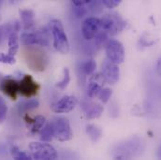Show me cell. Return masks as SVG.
Instances as JSON below:
<instances>
[{
	"label": "cell",
	"instance_id": "6da1fadb",
	"mask_svg": "<svg viewBox=\"0 0 161 160\" xmlns=\"http://www.w3.org/2000/svg\"><path fill=\"white\" fill-rule=\"evenodd\" d=\"M49 30L53 36L54 49L62 54H68L70 51V45L62 22L58 19L52 20L49 23Z\"/></svg>",
	"mask_w": 161,
	"mask_h": 160
},
{
	"label": "cell",
	"instance_id": "7a4b0ae2",
	"mask_svg": "<svg viewBox=\"0 0 161 160\" xmlns=\"http://www.w3.org/2000/svg\"><path fill=\"white\" fill-rule=\"evenodd\" d=\"M101 31L106 33L109 37L115 36L126 27V22L117 12H109L100 18Z\"/></svg>",
	"mask_w": 161,
	"mask_h": 160
},
{
	"label": "cell",
	"instance_id": "3957f363",
	"mask_svg": "<svg viewBox=\"0 0 161 160\" xmlns=\"http://www.w3.org/2000/svg\"><path fill=\"white\" fill-rule=\"evenodd\" d=\"M34 160H57L58 154L55 148L47 142L33 141L28 146Z\"/></svg>",
	"mask_w": 161,
	"mask_h": 160
},
{
	"label": "cell",
	"instance_id": "277c9868",
	"mask_svg": "<svg viewBox=\"0 0 161 160\" xmlns=\"http://www.w3.org/2000/svg\"><path fill=\"white\" fill-rule=\"evenodd\" d=\"M53 129V137L59 141H69L73 138V132L69 121L63 116H56L51 120Z\"/></svg>",
	"mask_w": 161,
	"mask_h": 160
},
{
	"label": "cell",
	"instance_id": "5b68a950",
	"mask_svg": "<svg viewBox=\"0 0 161 160\" xmlns=\"http://www.w3.org/2000/svg\"><path fill=\"white\" fill-rule=\"evenodd\" d=\"M50 30L43 27L36 31H25L21 35V42L25 46H48L50 43Z\"/></svg>",
	"mask_w": 161,
	"mask_h": 160
},
{
	"label": "cell",
	"instance_id": "8992f818",
	"mask_svg": "<svg viewBox=\"0 0 161 160\" xmlns=\"http://www.w3.org/2000/svg\"><path fill=\"white\" fill-rule=\"evenodd\" d=\"M105 52L107 59L113 63L119 65L125 59V49L123 44L115 39H110L105 45Z\"/></svg>",
	"mask_w": 161,
	"mask_h": 160
},
{
	"label": "cell",
	"instance_id": "52a82bcc",
	"mask_svg": "<svg viewBox=\"0 0 161 160\" xmlns=\"http://www.w3.org/2000/svg\"><path fill=\"white\" fill-rule=\"evenodd\" d=\"M143 151H144L143 141L141 139L135 137L120 145L118 147L117 154H123L131 158H134L136 157L141 156L143 153Z\"/></svg>",
	"mask_w": 161,
	"mask_h": 160
},
{
	"label": "cell",
	"instance_id": "ba28073f",
	"mask_svg": "<svg viewBox=\"0 0 161 160\" xmlns=\"http://www.w3.org/2000/svg\"><path fill=\"white\" fill-rule=\"evenodd\" d=\"M101 31L100 19L97 17H87L81 25V34L86 40L96 39Z\"/></svg>",
	"mask_w": 161,
	"mask_h": 160
},
{
	"label": "cell",
	"instance_id": "9c48e42d",
	"mask_svg": "<svg viewBox=\"0 0 161 160\" xmlns=\"http://www.w3.org/2000/svg\"><path fill=\"white\" fill-rule=\"evenodd\" d=\"M78 104V99L74 96H64L60 99L54 101L51 105V109L55 113H67L75 109Z\"/></svg>",
	"mask_w": 161,
	"mask_h": 160
},
{
	"label": "cell",
	"instance_id": "30bf717a",
	"mask_svg": "<svg viewBox=\"0 0 161 160\" xmlns=\"http://www.w3.org/2000/svg\"><path fill=\"white\" fill-rule=\"evenodd\" d=\"M101 74L106 82L110 84H115L120 78V69L118 65L106 58L101 64Z\"/></svg>",
	"mask_w": 161,
	"mask_h": 160
},
{
	"label": "cell",
	"instance_id": "8fae6325",
	"mask_svg": "<svg viewBox=\"0 0 161 160\" xmlns=\"http://www.w3.org/2000/svg\"><path fill=\"white\" fill-rule=\"evenodd\" d=\"M40 87V84L31 75H25L22 80H19V94L28 98L37 95Z\"/></svg>",
	"mask_w": 161,
	"mask_h": 160
},
{
	"label": "cell",
	"instance_id": "7c38bea8",
	"mask_svg": "<svg viewBox=\"0 0 161 160\" xmlns=\"http://www.w3.org/2000/svg\"><path fill=\"white\" fill-rule=\"evenodd\" d=\"M106 80L102 76L101 72H96L90 76L87 86V96L90 98L97 97L100 91L104 88Z\"/></svg>",
	"mask_w": 161,
	"mask_h": 160
},
{
	"label": "cell",
	"instance_id": "4fadbf2b",
	"mask_svg": "<svg viewBox=\"0 0 161 160\" xmlns=\"http://www.w3.org/2000/svg\"><path fill=\"white\" fill-rule=\"evenodd\" d=\"M0 90L11 100H16L19 94V80L8 76L1 80Z\"/></svg>",
	"mask_w": 161,
	"mask_h": 160
},
{
	"label": "cell",
	"instance_id": "5bb4252c",
	"mask_svg": "<svg viewBox=\"0 0 161 160\" xmlns=\"http://www.w3.org/2000/svg\"><path fill=\"white\" fill-rule=\"evenodd\" d=\"M83 111L87 119H96L102 114L104 108L102 105L98 103L87 102L83 105Z\"/></svg>",
	"mask_w": 161,
	"mask_h": 160
},
{
	"label": "cell",
	"instance_id": "9a60e30c",
	"mask_svg": "<svg viewBox=\"0 0 161 160\" xmlns=\"http://www.w3.org/2000/svg\"><path fill=\"white\" fill-rule=\"evenodd\" d=\"M22 24L24 25L25 31H31L35 25V13L31 9H22L20 10Z\"/></svg>",
	"mask_w": 161,
	"mask_h": 160
},
{
	"label": "cell",
	"instance_id": "2e32d148",
	"mask_svg": "<svg viewBox=\"0 0 161 160\" xmlns=\"http://www.w3.org/2000/svg\"><path fill=\"white\" fill-rule=\"evenodd\" d=\"M19 36H18V31H13L9 36H8V54L14 56L19 49Z\"/></svg>",
	"mask_w": 161,
	"mask_h": 160
},
{
	"label": "cell",
	"instance_id": "e0dca14e",
	"mask_svg": "<svg viewBox=\"0 0 161 160\" xmlns=\"http://www.w3.org/2000/svg\"><path fill=\"white\" fill-rule=\"evenodd\" d=\"M40 141L42 142H49L53 138V125L51 124V121L46 123L45 125L42 127V129L40 131Z\"/></svg>",
	"mask_w": 161,
	"mask_h": 160
},
{
	"label": "cell",
	"instance_id": "ac0fdd59",
	"mask_svg": "<svg viewBox=\"0 0 161 160\" xmlns=\"http://www.w3.org/2000/svg\"><path fill=\"white\" fill-rule=\"evenodd\" d=\"M39 100L37 98H30L25 101H23L19 104L18 109L20 113H27L31 110H34L39 107Z\"/></svg>",
	"mask_w": 161,
	"mask_h": 160
},
{
	"label": "cell",
	"instance_id": "d6986e66",
	"mask_svg": "<svg viewBox=\"0 0 161 160\" xmlns=\"http://www.w3.org/2000/svg\"><path fill=\"white\" fill-rule=\"evenodd\" d=\"M86 133L94 142L97 141L102 136V130L95 124H88L86 126Z\"/></svg>",
	"mask_w": 161,
	"mask_h": 160
},
{
	"label": "cell",
	"instance_id": "ffe728a7",
	"mask_svg": "<svg viewBox=\"0 0 161 160\" xmlns=\"http://www.w3.org/2000/svg\"><path fill=\"white\" fill-rule=\"evenodd\" d=\"M96 69H97V64L93 59H88L84 61L80 66V69L82 73L86 76L93 75L96 71Z\"/></svg>",
	"mask_w": 161,
	"mask_h": 160
},
{
	"label": "cell",
	"instance_id": "44dd1931",
	"mask_svg": "<svg viewBox=\"0 0 161 160\" xmlns=\"http://www.w3.org/2000/svg\"><path fill=\"white\" fill-rule=\"evenodd\" d=\"M10 153L14 160H33L32 157L29 154L21 150L17 146H12L10 149Z\"/></svg>",
	"mask_w": 161,
	"mask_h": 160
},
{
	"label": "cell",
	"instance_id": "7402d4cb",
	"mask_svg": "<svg viewBox=\"0 0 161 160\" xmlns=\"http://www.w3.org/2000/svg\"><path fill=\"white\" fill-rule=\"evenodd\" d=\"M31 123H32L31 132L32 133H37V132H40V130L42 129V127L45 125L46 119L42 115H38L33 119V121H31Z\"/></svg>",
	"mask_w": 161,
	"mask_h": 160
},
{
	"label": "cell",
	"instance_id": "603a6c76",
	"mask_svg": "<svg viewBox=\"0 0 161 160\" xmlns=\"http://www.w3.org/2000/svg\"><path fill=\"white\" fill-rule=\"evenodd\" d=\"M69 81H70V73H69V70L68 68H65V69H63V77H62V80L56 83V87H58L61 90H64V89H66L68 87Z\"/></svg>",
	"mask_w": 161,
	"mask_h": 160
},
{
	"label": "cell",
	"instance_id": "cb8c5ba5",
	"mask_svg": "<svg viewBox=\"0 0 161 160\" xmlns=\"http://www.w3.org/2000/svg\"><path fill=\"white\" fill-rule=\"evenodd\" d=\"M112 95H113L112 89H110V88H108V87H104V88L100 91V93H99V95L97 96V97L99 98V100H100L103 104H106V103L110 100Z\"/></svg>",
	"mask_w": 161,
	"mask_h": 160
},
{
	"label": "cell",
	"instance_id": "d4e9b609",
	"mask_svg": "<svg viewBox=\"0 0 161 160\" xmlns=\"http://www.w3.org/2000/svg\"><path fill=\"white\" fill-rule=\"evenodd\" d=\"M156 42V40H154V37H152L150 34H144L143 36H142L139 40V46L140 47H149L151 45H153Z\"/></svg>",
	"mask_w": 161,
	"mask_h": 160
},
{
	"label": "cell",
	"instance_id": "484cf974",
	"mask_svg": "<svg viewBox=\"0 0 161 160\" xmlns=\"http://www.w3.org/2000/svg\"><path fill=\"white\" fill-rule=\"evenodd\" d=\"M0 63L7 65H14L16 63V59L14 56L9 55L8 53L0 52Z\"/></svg>",
	"mask_w": 161,
	"mask_h": 160
},
{
	"label": "cell",
	"instance_id": "4316f807",
	"mask_svg": "<svg viewBox=\"0 0 161 160\" xmlns=\"http://www.w3.org/2000/svg\"><path fill=\"white\" fill-rule=\"evenodd\" d=\"M88 8H89V5L88 6H85V7H74V6H72L73 13L78 18H81V17H83V16H85L87 14L88 9H89Z\"/></svg>",
	"mask_w": 161,
	"mask_h": 160
},
{
	"label": "cell",
	"instance_id": "83f0119b",
	"mask_svg": "<svg viewBox=\"0 0 161 160\" xmlns=\"http://www.w3.org/2000/svg\"><path fill=\"white\" fill-rule=\"evenodd\" d=\"M101 4L108 8H114L120 5L121 0H101Z\"/></svg>",
	"mask_w": 161,
	"mask_h": 160
},
{
	"label": "cell",
	"instance_id": "f1b7e54d",
	"mask_svg": "<svg viewBox=\"0 0 161 160\" xmlns=\"http://www.w3.org/2000/svg\"><path fill=\"white\" fill-rule=\"evenodd\" d=\"M92 0H72L71 4L74 7H85L90 5Z\"/></svg>",
	"mask_w": 161,
	"mask_h": 160
},
{
	"label": "cell",
	"instance_id": "f546056e",
	"mask_svg": "<svg viewBox=\"0 0 161 160\" xmlns=\"http://www.w3.org/2000/svg\"><path fill=\"white\" fill-rule=\"evenodd\" d=\"M7 112H8V108H7L6 104L0 106V122H3V121L6 119V117H7Z\"/></svg>",
	"mask_w": 161,
	"mask_h": 160
},
{
	"label": "cell",
	"instance_id": "4dcf8cb0",
	"mask_svg": "<svg viewBox=\"0 0 161 160\" xmlns=\"http://www.w3.org/2000/svg\"><path fill=\"white\" fill-rule=\"evenodd\" d=\"M113 160H133V158H131V157H127L125 155H123V154H116L114 157Z\"/></svg>",
	"mask_w": 161,
	"mask_h": 160
},
{
	"label": "cell",
	"instance_id": "1f68e13d",
	"mask_svg": "<svg viewBox=\"0 0 161 160\" xmlns=\"http://www.w3.org/2000/svg\"><path fill=\"white\" fill-rule=\"evenodd\" d=\"M156 69H157V72H158V74L161 76V57L159 58V59H158V62H157Z\"/></svg>",
	"mask_w": 161,
	"mask_h": 160
},
{
	"label": "cell",
	"instance_id": "d6a6232c",
	"mask_svg": "<svg viewBox=\"0 0 161 160\" xmlns=\"http://www.w3.org/2000/svg\"><path fill=\"white\" fill-rule=\"evenodd\" d=\"M5 37H7V35H6V33H5V30H4L3 26H2V27H0V43L2 42V40H3V39H4Z\"/></svg>",
	"mask_w": 161,
	"mask_h": 160
},
{
	"label": "cell",
	"instance_id": "836d02e7",
	"mask_svg": "<svg viewBox=\"0 0 161 160\" xmlns=\"http://www.w3.org/2000/svg\"><path fill=\"white\" fill-rule=\"evenodd\" d=\"M157 157H158V160H161V145L158 147V152H157Z\"/></svg>",
	"mask_w": 161,
	"mask_h": 160
},
{
	"label": "cell",
	"instance_id": "e575fe53",
	"mask_svg": "<svg viewBox=\"0 0 161 160\" xmlns=\"http://www.w3.org/2000/svg\"><path fill=\"white\" fill-rule=\"evenodd\" d=\"M2 105H5V101H4V99L0 97V106H2Z\"/></svg>",
	"mask_w": 161,
	"mask_h": 160
},
{
	"label": "cell",
	"instance_id": "d590c367",
	"mask_svg": "<svg viewBox=\"0 0 161 160\" xmlns=\"http://www.w3.org/2000/svg\"><path fill=\"white\" fill-rule=\"evenodd\" d=\"M0 5H1V1H0Z\"/></svg>",
	"mask_w": 161,
	"mask_h": 160
}]
</instances>
